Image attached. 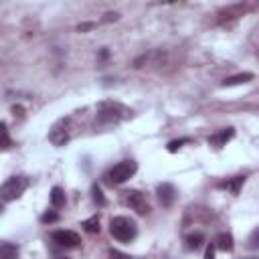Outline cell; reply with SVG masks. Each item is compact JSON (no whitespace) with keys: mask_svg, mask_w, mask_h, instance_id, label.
<instances>
[{"mask_svg":"<svg viewBox=\"0 0 259 259\" xmlns=\"http://www.w3.org/2000/svg\"><path fill=\"white\" fill-rule=\"evenodd\" d=\"M0 259H18V245L4 241L0 245Z\"/></svg>","mask_w":259,"mask_h":259,"instance_id":"5bb4252c","label":"cell"},{"mask_svg":"<svg viewBox=\"0 0 259 259\" xmlns=\"http://www.w3.org/2000/svg\"><path fill=\"white\" fill-rule=\"evenodd\" d=\"M28 188V178L26 176H10L2 188H0V196L4 202H10V200H16L24 194V190Z\"/></svg>","mask_w":259,"mask_h":259,"instance_id":"277c9868","label":"cell"},{"mask_svg":"<svg viewBox=\"0 0 259 259\" xmlns=\"http://www.w3.org/2000/svg\"><path fill=\"white\" fill-rule=\"evenodd\" d=\"M243 184H245V176H233V178H227V180L219 182V188H227L233 194H239V190H241Z\"/></svg>","mask_w":259,"mask_h":259,"instance_id":"7c38bea8","label":"cell"},{"mask_svg":"<svg viewBox=\"0 0 259 259\" xmlns=\"http://www.w3.org/2000/svg\"><path fill=\"white\" fill-rule=\"evenodd\" d=\"M156 192H158V200H160L162 206H170L174 202V198H176V188L170 182H162Z\"/></svg>","mask_w":259,"mask_h":259,"instance_id":"52a82bcc","label":"cell"},{"mask_svg":"<svg viewBox=\"0 0 259 259\" xmlns=\"http://www.w3.org/2000/svg\"><path fill=\"white\" fill-rule=\"evenodd\" d=\"M59 259H69V257H59Z\"/></svg>","mask_w":259,"mask_h":259,"instance_id":"484cf974","label":"cell"},{"mask_svg":"<svg viewBox=\"0 0 259 259\" xmlns=\"http://www.w3.org/2000/svg\"><path fill=\"white\" fill-rule=\"evenodd\" d=\"M136 172H138L136 160H121V162H117L113 168H109L103 178H105L107 184H123V182L130 180Z\"/></svg>","mask_w":259,"mask_h":259,"instance_id":"3957f363","label":"cell"},{"mask_svg":"<svg viewBox=\"0 0 259 259\" xmlns=\"http://www.w3.org/2000/svg\"><path fill=\"white\" fill-rule=\"evenodd\" d=\"M214 247L221 249V251H233L235 249V241H233V235L231 233H219L217 239H214Z\"/></svg>","mask_w":259,"mask_h":259,"instance_id":"8fae6325","label":"cell"},{"mask_svg":"<svg viewBox=\"0 0 259 259\" xmlns=\"http://www.w3.org/2000/svg\"><path fill=\"white\" fill-rule=\"evenodd\" d=\"M132 109L123 107L121 103H115V101H103L99 105V111H97V123L99 125H111V123H117L121 121L125 115H130Z\"/></svg>","mask_w":259,"mask_h":259,"instance_id":"7a4b0ae2","label":"cell"},{"mask_svg":"<svg viewBox=\"0 0 259 259\" xmlns=\"http://www.w3.org/2000/svg\"><path fill=\"white\" fill-rule=\"evenodd\" d=\"M107 257H109V259H138V257L125 255V253H121V251H117V249H109V251H107Z\"/></svg>","mask_w":259,"mask_h":259,"instance_id":"ffe728a7","label":"cell"},{"mask_svg":"<svg viewBox=\"0 0 259 259\" xmlns=\"http://www.w3.org/2000/svg\"><path fill=\"white\" fill-rule=\"evenodd\" d=\"M233 136H235V130H233V127H223V130H219L217 134L208 136V144L214 146V148H223V146H227V142H229Z\"/></svg>","mask_w":259,"mask_h":259,"instance_id":"ba28073f","label":"cell"},{"mask_svg":"<svg viewBox=\"0 0 259 259\" xmlns=\"http://www.w3.org/2000/svg\"><path fill=\"white\" fill-rule=\"evenodd\" d=\"M51 204H53L55 208H61V206L65 204V192H63L61 186H53V188H51Z\"/></svg>","mask_w":259,"mask_h":259,"instance_id":"9a60e30c","label":"cell"},{"mask_svg":"<svg viewBox=\"0 0 259 259\" xmlns=\"http://www.w3.org/2000/svg\"><path fill=\"white\" fill-rule=\"evenodd\" d=\"M91 198H93V202H97L99 206H105V196H103L99 184H93V186H91Z\"/></svg>","mask_w":259,"mask_h":259,"instance_id":"e0dca14e","label":"cell"},{"mask_svg":"<svg viewBox=\"0 0 259 259\" xmlns=\"http://www.w3.org/2000/svg\"><path fill=\"white\" fill-rule=\"evenodd\" d=\"M93 26H95L93 22H85V24H79L77 30H79V32H85V30H89V28H93Z\"/></svg>","mask_w":259,"mask_h":259,"instance_id":"d4e9b609","label":"cell"},{"mask_svg":"<svg viewBox=\"0 0 259 259\" xmlns=\"http://www.w3.org/2000/svg\"><path fill=\"white\" fill-rule=\"evenodd\" d=\"M214 243H210L208 247H206V251H204V259H214Z\"/></svg>","mask_w":259,"mask_h":259,"instance_id":"603a6c76","label":"cell"},{"mask_svg":"<svg viewBox=\"0 0 259 259\" xmlns=\"http://www.w3.org/2000/svg\"><path fill=\"white\" fill-rule=\"evenodd\" d=\"M247 247L249 249H259V227L251 231V235L247 237Z\"/></svg>","mask_w":259,"mask_h":259,"instance_id":"ac0fdd59","label":"cell"},{"mask_svg":"<svg viewBox=\"0 0 259 259\" xmlns=\"http://www.w3.org/2000/svg\"><path fill=\"white\" fill-rule=\"evenodd\" d=\"M247 259H255V257H247Z\"/></svg>","mask_w":259,"mask_h":259,"instance_id":"4316f807","label":"cell"},{"mask_svg":"<svg viewBox=\"0 0 259 259\" xmlns=\"http://www.w3.org/2000/svg\"><path fill=\"white\" fill-rule=\"evenodd\" d=\"M117 18H119L117 12H107V14L103 16V22H111V20H117Z\"/></svg>","mask_w":259,"mask_h":259,"instance_id":"cb8c5ba5","label":"cell"},{"mask_svg":"<svg viewBox=\"0 0 259 259\" xmlns=\"http://www.w3.org/2000/svg\"><path fill=\"white\" fill-rule=\"evenodd\" d=\"M190 140L188 138H180V140H172V142H168V152H176V150H180L184 144H188Z\"/></svg>","mask_w":259,"mask_h":259,"instance_id":"d6986e66","label":"cell"},{"mask_svg":"<svg viewBox=\"0 0 259 259\" xmlns=\"http://www.w3.org/2000/svg\"><path fill=\"white\" fill-rule=\"evenodd\" d=\"M125 204L130 208H134L138 214H148L150 212V204L146 202V196L140 190H130L125 192Z\"/></svg>","mask_w":259,"mask_h":259,"instance_id":"8992f818","label":"cell"},{"mask_svg":"<svg viewBox=\"0 0 259 259\" xmlns=\"http://www.w3.org/2000/svg\"><path fill=\"white\" fill-rule=\"evenodd\" d=\"M61 125H63V119H61L59 123H55L53 130L49 132V140H51L55 146H65V144L69 142V134H67V130L61 127Z\"/></svg>","mask_w":259,"mask_h":259,"instance_id":"9c48e42d","label":"cell"},{"mask_svg":"<svg viewBox=\"0 0 259 259\" xmlns=\"http://www.w3.org/2000/svg\"><path fill=\"white\" fill-rule=\"evenodd\" d=\"M81 227L87 231V233H99V217H91V219H85L81 223Z\"/></svg>","mask_w":259,"mask_h":259,"instance_id":"2e32d148","label":"cell"},{"mask_svg":"<svg viewBox=\"0 0 259 259\" xmlns=\"http://www.w3.org/2000/svg\"><path fill=\"white\" fill-rule=\"evenodd\" d=\"M109 233L119 243H130L138 235V225L130 217H113L109 221Z\"/></svg>","mask_w":259,"mask_h":259,"instance_id":"6da1fadb","label":"cell"},{"mask_svg":"<svg viewBox=\"0 0 259 259\" xmlns=\"http://www.w3.org/2000/svg\"><path fill=\"white\" fill-rule=\"evenodd\" d=\"M251 79H253V73H237V75H233V77H227V79L221 83V87H235V85L247 83V81H251Z\"/></svg>","mask_w":259,"mask_h":259,"instance_id":"4fadbf2b","label":"cell"},{"mask_svg":"<svg viewBox=\"0 0 259 259\" xmlns=\"http://www.w3.org/2000/svg\"><path fill=\"white\" fill-rule=\"evenodd\" d=\"M0 127H2V148H4V150H8V148H10V138H8V130H6V123H2Z\"/></svg>","mask_w":259,"mask_h":259,"instance_id":"7402d4cb","label":"cell"},{"mask_svg":"<svg viewBox=\"0 0 259 259\" xmlns=\"http://www.w3.org/2000/svg\"><path fill=\"white\" fill-rule=\"evenodd\" d=\"M59 221V214L55 212V210H49V212H45L42 217H40V223H45V225H49V223H57Z\"/></svg>","mask_w":259,"mask_h":259,"instance_id":"44dd1931","label":"cell"},{"mask_svg":"<svg viewBox=\"0 0 259 259\" xmlns=\"http://www.w3.org/2000/svg\"><path fill=\"white\" fill-rule=\"evenodd\" d=\"M202 245H204V235H202L200 231L188 233V235L184 237V247H186L188 251H198Z\"/></svg>","mask_w":259,"mask_h":259,"instance_id":"30bf717a","label":"cell"},{"mask_svg":"<svg viewBox=\"0 0 259 259\" xmlns=\"http://www.w3.org/2000/svg\"><path fill=\"white\" fill-rule=\"evenodd\" d=\"M53 241H55L59 247H65V249H75V247L81 245V237H79V233L69 231V229L55 231V233H53Z\"/></svg>","mask_w":259,"mask_h":259,"instance_id":"5b68a950","label":"cell"}]
</instances>
